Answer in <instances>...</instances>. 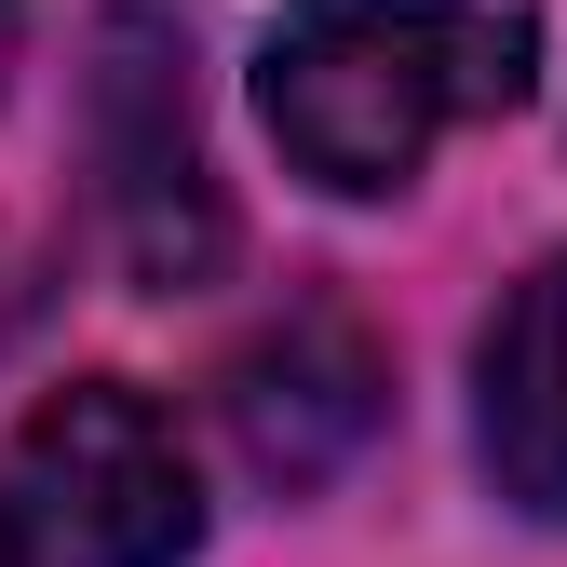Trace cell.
I'll list each match as a JSON object with an SVG mask.
<instances>
[{
  "label": "cell",
  "instance_id": "obj_1",
  "mask_svg": "<svg viewBox=\"0 0 567 567\" xmlns=\"http://www.w3.org/2000/svg\"><path fill=\"white\" fill-rule=\"evenodd\" d=\"M540 82L527 0H298L257 41V122L270 150L338 203H379L433 163V135L501 122Z\"/></svg>",
  "mask_w": 567,
  "mask_h": 567
},
{
  "label": "cell",
  "instance_id": "obj_2",
  "mask_svg": "<svg viewBox=\"0 0 567 567\" xmlns=\"http://www.w3.org/2000/svg\"><path fill=\"white\" fill-rule=\"evenodd\" d=\"M203 486L150 392L82 379L0 460V567H189Z\"/></svg>",
  "mask_w": 567,
  "mask_h": 567
},
{
  "label": "cell",
  "instance_id": "obj_3",
  "mask_svg": "<svg viewBox=\"0 0 567 567\" xmlns=\"http://www.w3.org/2000/svg\"><path fill=\"white\" fill-rule=\"evenodd\" d=\"M82 135H95V217H109V257L135 298H189L217 284L230 257V203L203 176V109H189V41L163 14H122L95 28V95H82Z\"/></svg>",
  "mask_w": 567,
  "mask_h": 567
},
{
  "label": "cell",
  "instance_id": "obj_4",
  "mask_svg": "<svg viewBox=\"0 0 567 567\" xmlns=\"http://www.w3.org/2000/svg\"><path fill=\"white\" fill-rule=\"evenodd\" d=\"M379 351H365V324H338V311H284L244 365H230V433H244V460L270 473V486H324L351 446L379 433Z\"/></svg>",
  "mask_w": 567,
  "mask_h": 567
},
{
  "label": "cell",
  "instance_id": "obj_5",
  "mask_svg": "<svg viewBox=\"0 0 567 567\" xmlns=\"http://www.w3.org/2000/svg\"><path fill=\"white\" fill-rule=\"evenodd\" d=\"M473 446L514 514L567 527V257H540L473 351Z\"/></svg>",
  "mask_w": 567,
  "mask_h": 567
},
{
  "label": "cell",
  "instance_id": "obj_6",
  "mask_svg": "<svg viewBox=\"0 0 567 567\" xmlns=\"http://www.w3.org/2000/svg\"><path fill=\"white\" fill-rule=\"evenodd\" d=\"M0 82H14V0H0Z\"/></svg>",
  "mask_w": 567,
  "mask_h": 567
}]
</instances>
